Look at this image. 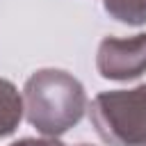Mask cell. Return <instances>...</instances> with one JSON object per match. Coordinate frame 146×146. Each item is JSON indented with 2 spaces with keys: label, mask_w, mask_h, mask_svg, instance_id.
Returning a JSON list of instances; mask_svg holds the SVG:
<instances>
[{
  "label": "cell",
  "mask_w": 146,
  "mask_h": 146,
  "mask_svg": "<svg viewBox=\"0 0 146 146\" xmlns=\"http://www.w3.org/2000/svg\"><path fill=\"white\" fill-rule=\"evenodd\" d=\"M100 137L116 146H146V87L100 94L91 105Z\"/></svg>",
  "instance_id": "6da1fadb"
},
{
  "label": "cell",
  "mask_w": 146,
  "mask_h": 146,
  "mask_svg": "<svg viewBox=\"0 0 146 146\" xmlns=\"http://www.w3.org/2000/svg\"><path fill=\"white\" fill-rule=\"evenodd\" d=\"M98 68L103 78H135L146 68V36L132 41L107 39L100 46Z\"/></svg>",
  "instance_id": "7a4b0ae2"
},
{
  "label": "cell",
  "mask_w": 146,
  "mask_h": 146,
  "mask_svg": "<svg viewBox=\"0 0 146 146\" xmlns=\"http://www.w3.org/2000/svg\"><path fill=\"white\" fill-rule=\"evenodd\" d=\"M21 119V100L9 82L0 80V137L11 132Z\"/></svg>",
  "instance_id": "3957f363"
},
{
  "label": "cell",
  "mask_w": 146,
  "mask_h": 146,
  "mask_svg": "<svg viewBox=\"0 0 146 146\" xmlns=\"http://www.w3.org/2000/svg\"><path fill=\"white\" fill-rule=\"evenodd\" d=\"M105 9L125 23H144L146 21V0H107Z\"/></svg>",
  "instance_id": "277c9868"
}]
</instances>
